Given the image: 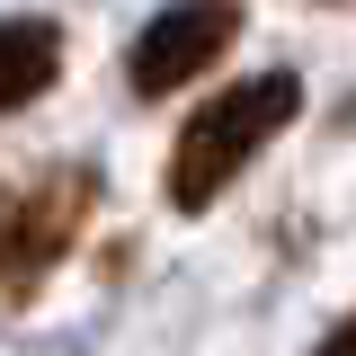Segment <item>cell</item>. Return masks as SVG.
I'll return each instance as SVG.
<instances>
[{"mask_svg":"<svg viewBox=\"0 0 356 356\" xmlns=\"http://www.w3.org/2000/svg\"><path fill=\"white\" fill-rule=\"evenodd\" d=\"M89 170H63V178H44L27 205H9L0 214V294L9 303H27L44 285V267H63V250L81 241V222H89Z\"/></svg>","mask_w":356,"mask_h":356,"instance_id":"3","label":"cell"},{"mask_svg":"<svg viewBox=\"0 0 356 356\" xmlns=\"http://www.w3.org/2000/svg\"><path fill=\"white\" fill-rule=\"evenodd\" d=\"M0 214H9V196H0Z\"/></svg>","mask_w":356,"mask_h":356,"instance_id":"6","label":"cell"},{"mask_svg":"<svg viewBox=\"0 0 356 356\" xmlns=\"http://www.w3.org/2000/svg\"><path fill=\"white\" fill-rule=\"evenodd\" d=\"M330 348H356V321H330Z\"/></svg>","mask_w":356,"mask_h":356,"instance_id":"5","label":"cell"},{"mask_svg":"<svg viewBox=\"0 0 356 356\" xmlns=\"http://www.w3.org/2000/svg\"><path fill=\"white\" fill-rule=\"evenodd\" d=\"M241 44V0H170L143 36H134V98H170V89L205 81L222 54Z\"/></svg>","mask_w":356,"mask_h":356,"instance_id":"2","label":"cell"},{"mask_svg":"<svg viewBox=\"0 0 356 356\" xmlns=\"http://www.w3.org/2000/svg\"><path fill=\"white\" fill-rule=\"evenodd\" d=\"M294 116H303V81H294V72H259V81H232L222 98H205V107L187 116V134L170 143V178H161L170 205L178 214H205Z\"/></svg>","mask_w":356,"mask_h":356,"instance_id":"1","label":"cell"},{"mask_svg":"<svg viewBox=\"0 0 356 356\" xmlns=\"http://www.w3.org/2000/svg\"><path fill=\"white\" fill-rule=\"evenodd\" d=\"M63 72V27L54 18H0V116L44 98Z\"/></svg>","mask_w":356,"mask_h":356,"instance_id":"4","label":"cell"}]
</instances>
